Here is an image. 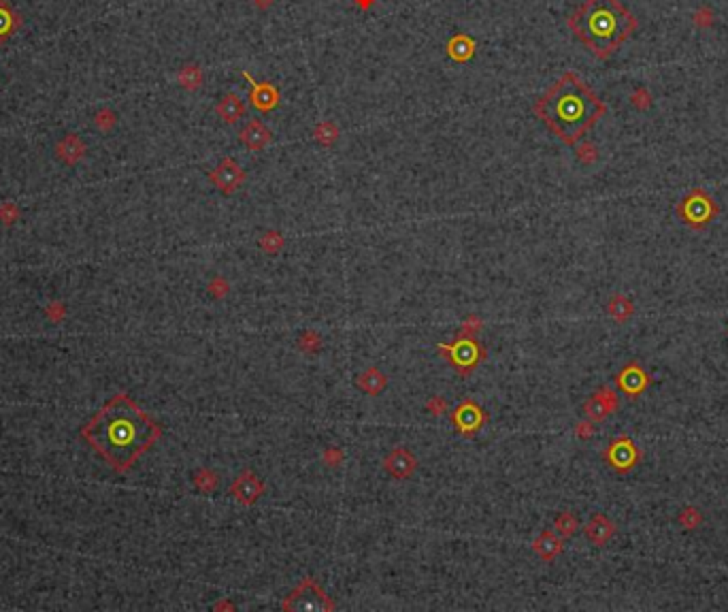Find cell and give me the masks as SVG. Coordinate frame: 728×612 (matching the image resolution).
Here are the masks:
<instances>
[{"label":"cell","mask_w":728,"mask_h":612,"mask_svg":"<svg viewBox=\"0 0 728 612\" xmlns=\"http://www.w3.org/2000/svg\"><path fill=\"white\" fill-rule=\"evenodd\" d=\"M607 107L575 73L564 75L535 103V113L564 145H577Z\"/></svg>","instance_id":"2"},{"label":"cell","mask_w":728,"mask_h":612,"mask_svg":"<svg viewBox=\"0 0 728 612\" xmlns=\"http://www.w3.org/2000/svg\"><path fill=\"white\" fill-rule=\"evenodd\" d=\"M284 610H305V612H326V610H335L333 600L322 591V586L307 578L300 582L296 589L286 597L284 602Z\"/></svg>","instance_id":"5"},{"label":"cell","mask_w":728,"mask_h":612,"mask_svg":"<svg viewBox=\"0 0 728 612\" xmlns=\"http://www.w3.org/2000/svg\"><path fill=\"white\" fill-rule=\"evenodd\" d=\"M217 113H219V117L224 122H230V124H235V122H239L245 115V105L241 103L239 96L228 94V96H224L222 103L217 105Z\"/></svg>","instance_id":"18"},{"label":"cell","mask_w":728,"mask_h":612,"mask_svg":"<svg viewBox=\"0 0 728 612\" xmlns=\"http://www.w3.org/2000/svg\"><path fill=\"white\" fill-rule=\"evenodd\" d=\"M607 314L613 318L618 325H624V323H629L631 318H633V314H635V303H633L629 297H624V295H613V297L607 301Z\"/></svg>","instance_id":"17"},{"label":"cell","mask_w":728,"mask_h":612,"mask_svg":"<svg viewBox=\"0 0 728 612\" xmlns=\"http://www.w3.org/2000/svg\"><path fill=\"white\" fill-rule=\"evenodd\" d=\"M616 382H618V388L626 395V399H639L649 388L651 378L639 365V361H631L620 370V374L616 376Z\"/></svg>","instance_id":"8"},{"label":"cell","mask_w":728,"mask_h":612,"mask_svg":"<svg viewBox=\"0 0 728 612\" xmlns=\"http://www.w3.org/2000/svg\"><path fill=\"white\" fill-rule=\"evenodd\" d=\"M584 533L588 537V542L594 546H605L611 537L616 535V523L611 519H607L605 514H594V517L586 523Z\"/></svg>","instance_id":"13"},{"label":"cell","mask_w":728,"mask_h":612,"mask_svg":"<svg viewBox=\"0 0 728 612\" xmlns=\"http://www.w3.org/2000/svg\"><path fill=\"white\" fill-rule=\"evenodd\" d=\"M356 384H358L360 390H364L366 395L375 397V395H380L382 390L388 386V378H386V374H384L382 370H377V367H368L366 372H362V374L358 376Z\"/></svg>","instance_id":"16"},{"label":"cell","mask_w":728,"mask_h":612,"mask_svg":"<svg viewBox=\"0 0 728 612\" xmlns=\"http://www.w3.org/2000/svg\"><path fill=\"white\" fill-rule=\"evenodd\" d=\"M677 521H680V525H682L684 529L692 531V529L700 527V523H702V512H700L698 508H694V506H686V508L680 512Z\"/></svg>","instance_id":"22"},{"label":"cell","mask_w":728,"mask_h":612,"mask_svg":"<svg viewBox=\"0 0 728 612\" xmlns=\"http://www.w3.org/2000/svg\"><path fill=\"white\" fill-rule=\"evenodd\" d=\"M268 141H270V131L262 124L260 119L249 122V124L241 131V143L247 145V148L254 152L266 148Z\"/></svg>","instance_id":"14"},{"label":"cell","mask_w":728,"mask_h":612,"mask_svg":"<svg viewBox=\"0 0 728 612\" xmlns=\"http://www.w3.org/2000/svg\"><path fill=\"white\" fill-rule=\"evenodd\" d=\"M441 352H445V358L454 365L460 374H471L477 367V363L482 361V354H484L482 346L477 344L475 339H471V337L456 339V341H451L449 346L443 344Z\"/></svg>","instance_id":"7"},{"label":"cell","mask_w":728,"mask_h":612,"mask_svg":"<svg viewBox=\"0 0 728 612\" xmlns=\"http://www.w3.org/2000/svg\"><path fill=\"white\" fill-rule=\"evenodd\" d=\"M533 551L543 559V561H554L562 553V537H558L554 531H541L539 537L533 542Z\"/></svg>","instance_id":"15"},{"label":"cell","mask_w":728,"mask_h":612,"mask_svg":"<svg viewBox=\"0 0 728 612\" xmlns=\"http://www.w3.org/2000/svg\"><path fill=\"white\" fill-rule=\"evenodd\" d=\"M594 395H596L602 403H605V408L609 410V414H613V412H618V410H620V399H618V393H616V390H613L611 386H602V388H598Z\"/></svg>","instance_id":"24"},{"label":"cell","mask_w":728,"mask_h":612,"mask_svg":"<svg viewBox=\"0 0 728 612\" xmlns=\"http://www.w3.org/2000/svg\"><path fill=\"white\" fill-rule=\"evenodd\" d=\"M243 180H245L243 169H241L233 158H224V160L219 162V166L213 171V175H211V182H213L222 192H235V190L241 186Z\"/></svg>","instance_id":"12"},{"label":"cell","mask_w":728,"mask_h":612,"mask_svg":"<svg viewBox=\"0 0 728 612\" xmlns=\"http://www.w3.org/2000/svg\"><path fill=\"white\" fill-rule=\"evenodd\" d=\"M567 23L598 60H607L616 54L637 30V17L620 0H584Z\"/></svg>","instance_id":"3"},{"label":"cell","mask_w":728,"mask_h":612,"mask_svg":"<svg viewBox=\"0 0 728 612\" xmlns=\"http://www.w3.org/2000/svg\"><path fill=\"white\" fill-rule=\"evenodd\" d=\"M602 459H605V463L616 474H629L639 465L641 450L629 435H618L609 442L605 452H602Z\"/></svg>","instance_id":"6"},{"label":"cell","mask_w":728,"mask_h":612,"mask_svg":"<svg viewBox=\"0 0 728 612\" xmlns=\"http://www.w3.org/2000/svg\"><path fill=\"white\" fill-rule=\"evenodd\" d=\"M488 421L486 412L477 405L475 401H462L454 412H451V423H454V427L458 429V433L462 435H473L477 433L484 423Z\"/></svg>","instance_id":"9"},{"label":"cell","mask_w":728,"mask_h":612,"mask_svg":"<svg viewBox=\"0 0 728 612\" xmlns=\"http://www.w3.org/2000/svg\"><path fill=\"white\" fill-rule=\"evenodd\" d=\"M384 470L398 480L409 478L415 470H417V459L415 455H411L407 448H394L388 452V457L384 459Z\"/></svg>","instance_id":"11"},{"label":"cell","mask_w":728,"mask_h":612,"mask_svg":"<svg viewBox=\"0 0 728 612\" xmlns=\"http://www.w3.org/2000/svg\"><path fill=\"white\" fill-rule=\"evenodd\" d=\"M554 529L560 537H573L577 533V529H580V521H577V517L573 512H560L556 521H554Z\"/></svg>","instance_id":"20"},{"label":"cell","mask_w":728,"mask_h":612,"mask_svg":"<svg viewBox=\"0 0 728 612\" xmlns=\"http://www.w3.org/2000/svg\"><path fill=\"white\" fill-rule=\"evenodd\" d=\"M575 433H577V437H582V439H590L596 433V427H594L592 421H584V423H580L575 427Z\"/></svg>","instance_id":"25"},{"label":"cell","mask_w":728,"mask_h":612,"mask_svg":"<svg viewBox=\"0 0 728 612\" xmlns=\"http://www.w3.org/2000/svg\"><path fill=\"white\" fill-rule=\"evenodd\" d=\"M584 414H586L588 421L600 423V421H605L607 416H609V410L605 408V403H602L596 395H592V397L584 403Z\"/></svg>","instance_id":"21"},{"label":"cell","mask_w":728,"mask_h":612,"mask_svg":"<svg viewBox=\"0 0 728 612\" xmlns=\"http://www.w3.org/2000/svg\"><path fill=\"white\" fill-rule=\"evenodd\" d=\"M252 101H254V107L256 109H262V111H268L273 109L275 105H277V92H275L273 86L264 84V86H254V94H252Z\"/></svg>","instance_id":"19"},{"label":"cell","mask_w":728,"mask_h":612,"mask_svg":"<svg viewBox=\"0 0 728 612\" xmlns=\"http://www.w3.org/2000/svg\"><path fill=\"white\" fill-rule=\"evenodd\" d=\"M677 216H680L690 229L700 231L718 216V205L705 190L694 188L682 199V203L677 205Z\"/></svg>","instance_id":"4"},{"label":"cell","mask_w":728,"mask_h":612,"mask_svg":"<svg viewBox=\"0 0 728 612\" xmlns=\"http://www.w3.org/2000/svg\"><path fill=\"white\" fill-rule=\"evenodd\" d=\"M262 493H264V482L260 480V476H256L254 472H249V470L241 472L235 478L233 486H230V495L243 506L256 504L262 497Z\"/></svg>","instance_id":"10"},{"label":"cell","mask_w":728,"mask_h":612,"mask_svg":"<svg viewBox=\"0 0 728 612\" xmlns=\"http://www.w3.org/2000/svg\"><path fill=\"white\" fill-rule=\"evenodd\" d=\"M160 433V425L126 395L113 397L83 427L90 446L117 472H128Z\"/></svg>","instance_id":"1"},{"label":"cell","mask_w":728,"mask_h":612,"mask_svg":"<svg viewBox=\"0 0 728 612\" xmlns=\"http://www.w3.org/2000/svg\"><path fill=\"white\" fill-rule=\"evenodd\" d=\"M194 484H196L203 493H211V491H215V488H217L219 478H217V474L211 472V470H200V472H196V476H194Z\"/></svg>","instance_id":"23"},{"label":"cell","mask_w":728,"mask_h":612,"mask_svg":"<svg viewBox=\"0 0 728 612\" xmlns=\"http://www.w3.org/2000/svg\"><path fill=\"white\" fill-rule=\"evenodd\" d=\"M429 408H431V412H435V414H443V412L447 410L445 401H443V399H439V397H435L433 401H429Z\"/></svg>","instance_id":"26"}]
</instances>
